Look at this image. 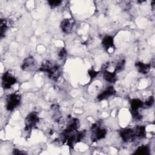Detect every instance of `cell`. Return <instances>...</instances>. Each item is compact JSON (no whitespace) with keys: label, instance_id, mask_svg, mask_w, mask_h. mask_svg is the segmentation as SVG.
Returning <instances> with one entry per match:
<instances>
[{"label":"cell","instance_id":"obj_1","mask_svg":"<svg viewBox=\"0 0 155 155\" xmlns=\"http://www.w3.org/2000/svg\"><path fill=\"white\" fill-rule=\"evenodd\" d=\"M39 70L47 72L48 74V77L54 81H56L61 75L60 67L57 65L53 64L47 60L42 61Z\"/></svg>","mask_w":155,"mask_h":155},{"label":"cell","instance_id":"obj_2","mask_svg":"<svg viewBox=\"0 0 155 155\" xmlns=\"http://www.w3.org/2000/svg\"><path fill=\"white\" fill-rule=\"evenodd\" d=\"M91 139L96 142L104 138L107 134V130L101 127L99 122H96L91 125Z\"/></svg>","mask_w":155,"mask_h":155},{"label":"cell","instance_id":"obj_3","mask_svg":"<svg viewBox=\"0 0 155 155\" xmlns=\"http://www.w3.org/2000/svg\"><path fill=\"white\" fill-rule=\"evenodd\" d=\"M6 101L7 110L8 111H12L20 104L21 97L16 93H12L7 96Z\"/></svg>","mask_w":155,"mask_h":155},{"label":"cell","instance_id":"obj_4","mask_svg":"<svg viewBox=\"0 0 155 155\" xmlns=\"http://www.w3.org/2000/svg\"><path fill=\"white\" fill-rule=\"evenodd\" d=\"M39 118L37 114L35 112L30 113L27 115V116L25 118V130L30 132L31 129L36 126V124L39 122Z\"/></svg>","mask_w":155,"mask_h":155},{"label":"cell","instance_id":"obj_5","mask_svg":"<svg viewBox=\"0 0 155 155\" xmlns=\"http://www.w3.org/2000/svg\"><path fill=\"white\" fill-rule=\"evenodd\" d=\"M85 134H86V131L84 130L82 131L78 132L76 134H74L73 135H71V136L68 135L66 141L67 145L70 148L73 149L74 145H76V143H77L78 142H79L82 139L84 138V137L85 136Z\"/></svg>","mask_w":155,"mask_h":155},{"label":"cell","instance_id":"obj_6","mask_svg":"<svg viewBox=\"0 0 155 155\" xmlns=\"http://www.w3.org/2000/svg\"><path fill=\"white\" fill-rule=\"evenodd\" d=\"M16 82V78L12 73L10 71L4 73L2 78V87L4 88H9Z\"/></svg>","mask_w":155,"mask_h":155},{"label":"cell","instance_id":"obj_7","mask_svg":"<svg viewBox=\"0 0 155 155\" xmlns=\"http://www.w3.org/2000/svg\"><path fill=\"white\" fill-rule=\"evenodd\" d=\"M120 136L124 142H131L134 140L136 136L133 129L124 128L120 131Z\"/></svg>","mask_w":155,"mask_h":155},{"label":"cell","instance_id":"obj_8","mask_svg":"<svg viewBox=\"0 0 155 155\" xmlns=\"http://www.w3.org/2000/svg\"><path fill=\"white\" fill-rule=\"evenodd\" d=\"M74 21L72 18L64 19L61 23V28L62 31L67 34L71 33L74 25Z\"/></svg>","mask_w":155,"mask_h":155},{"label":"cell","instance_id":"obj_9","mask_svg":"<svg viewBox=\"0 0 155 155\" xmlns=\"http://www.w3.org/2000/svg\"><path fill=\"white\" fill-rule=\"evenodd\" d=\"M79 127V121L76 118H73L71 120H70V122L68 124L65 129L64 130L63 133L67 134H69L73 131H74L77 130Z\"/></svg>","mask_w":155,"mask_h":155},{"label":"cell","instance_id":"obj_10","mask_svg":"<svg viewBox=\"0 0 155 155\" xmlns=\"http://www.w3.org/2000/svg\"><path fill=\"white\" fill-rule=\"evenodd\" d=\"M35 65V61L33 57L28 56L26 58L21 65V68L24 71H29L33 68Z\"/></svg>","mask_w":155,"mask_h":155},{"label":"cell","instance_id":"obj_11","mask_svg":"<svg viewBox=\"0 0 155 155\" xmlns=\"http://www.w3.org/2000/svg\"><path fill=\"white\" fill-rule=\"evenodd\" d=\"M135 66L137 67L138 71L142 74L148 73L151 67L150 64H144L142 62H136L135 63Z\"/></svg>","mask_w":155,"mask_h":155},{"label":"cell","instance_id":"obj_12","mask_svg":"<svg viewBox=\"0 0 155 155\" xmlns=\"http://www.w3.org/2000/svg\"><path fill=\"white\" fill-rule=\"evenodd\" d=\"M114 93H115V90L114 88L110 86V87H108L105 90H104L100 94H99L97 96V99L99 100H104L113 95Z\"/></svg>","mask_w":155,"mask_h":155},{"label":"cell","instance_id":"obj_13","mask_svg":"<svg viewBox=\"0 0 155 155\" xmlns=\"http://www.w3.org/2000/svg\"><path fill=\"white\" fill-rule=\"evenodd\" d=\"M102 44L107 50H108L110 48L113 47H114L113 37L111 36H105L102 39Z\"/></svg>","mask_w":155,"mask_h":155},{"label":"cell","instance_id":"obj_14","mask_svg":"<svg viewBox=\"0 0 155 155\" xmlns=\"http://www.w3.org/2000/svg\"><path fill=\"white\" fill-rule=\"evenodd\" d=\"M136 137H139L140 138L145 137L146 136V130L144 126L138 125L135 128L134 130Z\"/></svg>","mask_w":155,"mask_h":155},{"label":"cell","instance_id":"obj_15","mask_svg":"<svg viewBox=\"0 0 155 155\" xmlns=\"http://www.w3.org/2000/svg\"><path fill=\"white\" fill-rule=\"evenodd\" d=\"M104 79L110 82H114L116 81V73L114 72H110L108 71H105L104 72Z\"/></svg>","mask_w":155,"mask_h":155},{"label":"cell","instance_id":"obj_16","mask_svg":"<svg viewBox=\"0 0 155 155\" xmlns=\"http://www.w3.org/2000/svg\"><path fill=\"white\" fill-rule=\"evenodd\" d=\"M143 102L138 99H132L130 102L131 110H138L139 108L143 107Z\"/></svg>","mask_w":155,"mask_h":155},{"label":"cell","instance_id":"obj_17","mask_svg":"<svg viewBox=\"0 0 155 155\" xmlns=\"http://www.w3.org/2000/svg\"><path fill=\"white\" fill-rule=\"evenodd\" d=\"M9 22L5 19H1V38H2L4 36L6 31L7 30L8 28L9 27Z\"/></svg>","mask_w":155,"mask_h":155},{"label":"cell","instance_id":"obj_18","mask_svg":"<svg viewBox=\"0 0 155 155\" xmlns=\"http://www.w3.org/2000/svg\"><path fill=\"white\" fill-rule=\"evenodd\" d=\"M134 154H141V155H148L150 154V149L148 146L142 145V146L139 147L136 149V151L134 152Z\"/></svg>","mask_w":155,"mask_h":155},{"label":"cell","instance_id":"obj_19","mask_svg":"<svg viewBox=\"0 0 155 155\" xmlns=\"http://www.w3.org/2000/svg\"><path fill=\"white\" fill-rule=\"evenodd\" d=\"M154 97L153 96H150L147 99L145 102L144 104H143V107H150L154 104Z\"/></svg>","mask_w":155,"mask_h":155},{"label":"cell","instance_id":"obj_20","mask_svg":"<svg viewBox=\"0 0 155 155\" xmlns=\"http://www.w3.org/2000/svg\"><path fill=\"white\" fill-rule=\"evenodd\" d=\"M125 60H122L121 61L119 62L116 66V68H115V70H114V72L116 73L117 71H120L121 70H122L124 68V66H125Z\"/></svg>","mask_w":155,"mask_h":155},{"label":"cell","instance_id":"obj_21","mask_svg":"<svg viewBox=\"0 0 155 155\" xmlns=\"http://www.w3.org/2000/svg\"><path fill=\"white\" fill-rule=\"evenodd\" d=\"M62 1L59 0H51V1H48V3L49 5L51 8H55L57 6H59L61 4Z\"/></svg>","mask_w":155,"mask_h":155},{"label":"cell","instance_id":"obj_22","mask_svg":"<svg viewBox=\"0 0 155 155\" xmlns=\"http://www.w3.org/2000/svg\"><path fill=\"white\" fill-rule=\"evenodd\" d=\"M131 113L133 117L136 120H140L142 118V115L138 112L137 110H131Z\"/></svg>","mask_w":155,"mask_h":155},{"label":"cell","instance_id":"obj_23","mask_svg":"<svg viewBox=\"0 0 155 155\" xmlns=\"http://www.w3.org/2000/svg\"><path fill=\"white\" fill-rule=\"evenodd\" d=\"M88 73L89 76H90L91 79H94L99 74V71H96L93 70H88Z\"/></svg>","mask_w":155,"mask_h":155},{"label":"cell","instance_id":"obj_24","mask_svg":"<svg viewBox=\"0 0 155 155\" xmlns=\"http://www.w3.org/2000/svg\"><path fill=\"white\" fill-rule=\"evenodd\" d=\"M67 55V51L64 48H61L59 53H58V56L61 58H64L65 56Z\"/></svg>","mask_w":155,"mask_h":155},{"label":"cell","instance_id":"obj_25","mask_svg":"<svg viewBox=\"0 0 155 155\" xmlns=\"http://www.w3.org/2000/svg\"><path fill=\"white\" fill-rule=\"evenodd\" d=\"M13 153L15 154H25V152L19 151V150H16V149H14V150H13Z\"/></svg>","mask_w":155,"mask_h":155}]
</instances>
